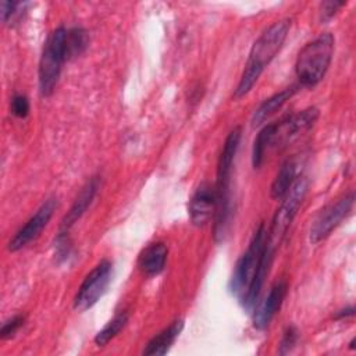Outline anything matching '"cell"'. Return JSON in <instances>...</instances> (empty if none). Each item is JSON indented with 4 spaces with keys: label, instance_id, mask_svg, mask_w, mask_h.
I'll use <instances>...</instances> for the list:
<instances>
[{
    "label": "cell",
    "instance_id": "obj_27",
    "mask_svg": "<svg viewBox=\"0 0 356 356\" xmlns=\"http://www.w3.org/2000/svg\"><path fill=\"white\" fill-rule=\"evenodd\" d=\"M350 349H355V338L350 341Z\"/></svg>",
    "mask_w": 356,
    "mask_h": 356
},
{
    "label": "cell",
    "instance_id": "obj_9",
    "mask_svg": "<svg viewBox=\"0 0 356 356\" xmlns=\"http://www.w3.org/2000/svg\"><path fill=\"white\" fill-rule=\"evenodd\" d=\"M193 225L204 227L216 211V188L209 182H202L192 195L188 206Z\"/></svg>",
    "mask_w": 356,
    "mask_h": 356
},
{
    "label": "cell",
    "instance_id": "obj_10",
    "mask_svg": "<svg viewBox=\"0 0 356 356\" xmlns=\"http://www.w3.org/2000/svg\"><path fill=\"white\" fill-rule=\"evenodd\" d=\"M242 131L241 127H235L227 136L222 150L218 157L217 163V182H216V189L218 191H229V184H231V171H232V164L235 160V154L239 147Z\"/></svg>",
    "mask_w": 356,
    "mask_h": 356
},
{
    "label": "cell",
    "instance_id": "obj_16",
    "mask_svg": "<svg viewBox=\"0 0 356 356\" xmlns=\"http://www.w3.org/2000/svg\"><path fill=\"white\" fill-rule=\"evenodd\" d=\"M296 174H298L296 161L293 159L285 160L281 164V167L271 184V188H270L271 197L275 200H281L286 195V192L289 191V188L292 186L295 179L298 178Z\"/></svg>",
    "mask_w": 356,
    "mask_h": 356
},
{
    "label": "cell",
    "instance_id": "obj_13",
    "mask_svg": "<svg viewBox=\"0 0 356 356\" xmlns=\"http://www.w3.org/2000/svg\"><path fill=\"white\" fill-rule=\"evenodd\" d=\"M168 248L164 242H153L147 245L138 259V267L146 277L159 275L167 261Z\"/></svg>",
    "mask_w": 356,
    "mask_h": 356
},
{
    "label": "cell",
    "instance_id": "obj_1",
    "mask_svg": "<svg viewBox=\"0 0 356 356\" xmlns=\"http://www.w3.org/2000/svg\"><path fill=\"white\" fill-rule=\"evenodd\" d=\"M291 28V19L282 18L273 22L266 28L250 47L249 57L246 60L241 79L234 90V99H241L248 95L264 68L280 53Z\"/></svg>",
    "mask_w": 356,
    "mask_h": 356
},
{
    "label": "cell",
    "instance_id": "obj_23",
    "mask_svg": "<svg viewBox=\"0 0 356 356\" xmlns=\"http://www.w3.org/2000/svg\"><path fill=\"white\" fill-rule=\"evenodd\" d=\"M298 341V331L293 325H289L286 327V330L284 331V335H282V339H281V343H280V355H285L288 352H291V349L295 346Z\"/></svg>",
    "mask_w": 356,
    "mask_h": 356
},
{
    "label": "cell",
    "instance_id": "obj_7",
    "mask_svg": "<svg viewBox=\"0 0 356 356\" xmlns=\"http://www.w3.org/2000/svg\"><path fill=\"white\" fill-rule=\"evenodd\" d=\"M355 203V193L349 192L348 195L338 199L335 203L327 206L320 214L316 217L310 227V241L317 243L327 238L341 222L346 218Z\"/></svg>",
    "mask_w": 356,
    "mask_h": 356
},
{
    "label": "cell",
    "instance_id": "obj_20",
    "mask_svg": "<svg viewBox=\"0 0 356 356\" xmlns=\"http://www.w3.org/2000/svg\"><path fill=\"white\" fill-rule=\"evenodd\" d=\"M67 231H60L54 241V254L58 261H68L72 257V243Z\"/></svg>",
    "mask_w": 356,
    "mask_h": 356
},
{
    "label": "cell",
    "instance_id": "obj_5",
    "mask_svg": "<svg viewBox=\"0 0 356 356\" xmlns=\"http://www.w3.org/2000/svg\"><path fill=\"white\" fill-rule=\"evenodd\" d=\"M266 227L264 224H260L250 242L248 249L245 250V253L238 259L231 280H229V291L232 295H235L239 300L243 298L248 286L250 285L259 264L261 261L263 257V252H264V243H266Z\"/></svg>",
    "mask_w": 356,
    "mask_h": 356
},
{
    "label": "cell",
    "instance_id": "obj_24",
    "mask_svg": "<svg viewBox=\"0 0 356 356\" xmlns=\"http://www.w3.org/2000/svg\"><path fill=\"white\" fill-rule=\"evenodd\" d=\"M21 6L22 3H18V1H10V0L1 1V21L4 24L13 21L17 15H19L18 7Z\"/></svg>",
    "mask_w": 356,
    "mask_h": 356
},
{
    "label": "cell",
    "instance_id": "obj_4",
    "mask_svg": "<svg viewBox=\"0 0 356 356\" xmlns=\"http://www.w3.org/2000/svg\"><path fill=\"white\" fill-rule=\"evenodd\" d=\"M309 189V179L305 175H299L286 195L281 199L282 203L275 211L271 225L266 232V249L271 253H275L277 248L282 242L291 222L293 221L298 210L307 193Z\"/></svg>",
    "mask_w": 356,
    "mask_h": 356
},
{
    "label": "cell",
    "instance_id": "obj_15",
    "mask_svg": "<svg viewBox=\"0 0 356 356\" xmlns=\"http://www.w3.org/2000/svg\"><path fill=\"white\" fill-rule=\"evenodd\" d=\"M182 328H184V320L172 321L168 327L161 330L146 343L143 349V355H149V356L165 355L172 346V343L175 342V339L179 337Z\"/></svg>",
    "mask_w": 356,
    "mask_h": 356
},
{
    "label": "cell",
    "instance_id": "obj_8",
    "mask_svg": "<svg viewBox=\"0 0 356 356\" xmlns=\"http://www.w3.org/2000/svg\"><path fill=\"white\" fill-rule=\"evenodd\" d=\"M57 209V199L50 197L42 203V206L31 216V218L15 232V235L8 242L10 252H18L25 248L29 242L40 235L43 228L49 224Z\"/></svg>",
    "mask_w": 356,
    "mask_h": 356
},
{
    "label": "cell",
    "instance_id": "obj_12",
    "mask_svg": "<svg viewBox=\"0 0 356 356\" xmlns=\"http://www.w3.org/2000/svg\"><path fill=\"white\" fill-rule=\"evenodd\" d=\"M100 185V179L99 177H92L81 189V192L78 193L76 199L74 200L71 209L68 210V213L64 216V218L61 220V231H68L88 210V207L90 206L95 195L97 193Z\"/></svg>",
    "mask_w": 356,
    "mask_h": 356
},
{
    "label": "cell",
    "instance_id": "obj_11",
    "mask_svg": "<svg viewBox=\"0 0 356 356\" xmlns=\"http://www.w3.org/2000/svg\"><path fill=\"white\" fill-rule=\"evenodd\" d=\"M286 295V282L278 281L275 282L266 298L259 303L257 309L253 313V325L257 330H264L268 327L274 316L278 313L284 298Z\"/></svg>",
    "mask_w": 356,
    "mask_h": 356
},
{
    "label": "cell",
    "instance_id": "obj_3",
    "mask_svg": "<svg viewBox=\"0 0 356 356\" xmlns=\"http://www.w3.org/2000/svg\"><path fill=\"white\" fill-rule=\"evenodd\" d=\"M65 33L67 28L64 26L54 29L43 46L38 70L39 92L43 97L53 95L63 70V64L68 61L65 51Z\"/></svg>",
    "mask_w": 356,
    "mask_h": 356
},
{
    "label": "cell",
    "instance_id": "obj_25",
    "mask_svg": "<svg viewBox=\"0 0 356 356\" xmlns=\"http://www.w3.org/2000/svg\"><path fill=\"white\" fill-rule=\"evenodd\" d=\"M345 6V1H324L320 7V18L321 21L331 19L341 7Z\"/></svg>",
    "mask_w": 356,
    "mask_h": 356
},
{
    "label": "cell",
    "instance_id": "obj_21",
    "mask_svg": "<svg viewBox=\"0 0 356 356\" xmlns=\"http://www.w3.org/2000/svg\"><path fill=\"white\" fill-rule=\"evenodd\" d=\"M11 114L17 118H25L29 114V100L25 95L15 93L10 102Z\"/></svg>",
    "mask_w": 356,
    "mask_h": 356
},
{
    "label": "cell",
    "instance_id": "obj_22",
    "mask_svg": "<svg viewBox=\"0 0 356 356\" xmlns=\"http://www.w3.org/2000/svg\"><path fill=\"white\" fill-rule=\"evenodd\" d=\"M25 317L22 314H17L8 320H6L0 328V338L1 339H8L15 335V332L24 325Z\"/></svg>",
    "mask_w": 356,
    "mask_h": 356
},
{
    "label": "cell",
    "instance_id": "obj_2",
    "mask_svg": "<svg viewBox=\"0 0 356 356\" xmlns=\"http://www.w3.org/2000/svg\"><path fill=\"white\" fill-rule=\"evenodd\" d=\"M334 43L332 33L324 32L300 49L295 63L299 86L314 88L321 82L332 60Z\"/></svg>",
    "mask_w": 356,
    "mask_h": 356
},
{
    "label": "cell",
    "instance_id": "obj_14",
    "mask_svg": "<svg viewBox=\"0 0 356 356\" xmlns=\"http://www.w3.org/2000/svg\"><path fill=\"white\" fill-rule=\"evenodd\" d=\"M299 88H300L299 85H291V86L274 93L273 96L267 97L266 100H263L252 115V127L256 128V127L263 125L273 114H275L299 90Z\"/></svg>",
    "mask_w": 356,
    "mask_h": 356
},
{
    "label": "cell",
    "instance_id": "obj_26",
    "mask_svg": "<svg viewBox=\"0 0 356 356\" xmlns=\"http://www.w3.org/2000/svg\"><path fill=\"white\" fill-rule=\"evenodd\" d=\"M355 314V309L350 306V307H346V309H342L337 313L335 318H346V317H352Z\"/></svg>",
    "mask_w": 356,
    "mask_h": 356
},
{
    "label": "cell",
    "instance_id": "obj_18",
    "mask_svg": "<svg viewBox=\"0 0 356 356\" xmlns=\"http://www.w3.org/2000/svg\"><path fill=\"white\" fill-rule=\"evenodd\" d=\"M88 46H89V36L83 28H79V26L67 28L65 51H67L68 61L79 57L88 49Z\"/></svg>",
    "mask_w": 356,
    "mask_h": 356
},
{
    "label": "cell",
    "instance_id": "obj_19",
    "mask_svg": "<svg viewBox=\"0 0 356 356\" xmlns=\"http://www.w3.org/2000/svg\"><path fill=\"white\" fill-rule=\"evenodd\" d=\"M128 312L122 310L120 313H117L95 337V343L97 346H106L113 338H115L120 331L127 325L128 323Z\"/></svg>",
    "mask_w": 356,
    "mask_h": 356
},
{
    "label": "cell",
    "instance_id": "obj_17",
    "mask_svg": "<svg viewBox=\"0 0 356 356\" xmlns=\"http://www.w3.org/2000/svg\"><path fill=\"white\" fill-rule=\"evenodd\" d=\"M274 128L275 124L270 122L266 124L257 134L253 142L252 149V164L254 168H259L264 160V156L268 149L273 147V139H274Z\"/></svg>",
    "mask_w": 356,
    "mask_h": 356
},
{
    "label": "cell",
    "instance_id": "obj_6",
    "mask_svg": "<svg viewBox=\"0 0 356 356\" xmlns=\"http://www.w3.org/2000/svg\"><path fill=\"white\" fill-rule=\"evenodd\" d=\"M111 273L113 264L108 260H102L97 263L79 285L74 298V309L78 312H85L95 306L107 291L111 281Z\"/></svg>",
    "mask_w": 356,
    "mask_h": 356
}]
</instances>
